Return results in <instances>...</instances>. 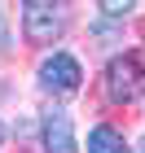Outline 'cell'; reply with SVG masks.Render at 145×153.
<instances>
[{
  "instance_id": "1",
  "label": "cell",
  "mask_w": 145,
  "mask_h": 153,
  "mask_svg": "<svg viewBox=\"0 0 145 153\" xmlns=\"http://www.w3.org/2000/svg\"><path fill=\"white\" fill-rule=\"evenodd\" d=\"M145 92V57L141 53H119L106 66V96L114 105H132Z\"/></svg>"
},
{
  "instance_id": "2",
  "label": "cell",
  "mask_w": 145,
  "mask_h": 153,
  "mask_svg": "<svg viewBox=\"0 0 145 153\" xmlns=\"http://www.w3.org/2000/svg\"><path fill=\"white\" fill-rule=\"evenodd\" d=\"M22 31L31 44H53L66 31V13L57 0H22Z\"/></svg>"
},
{
  "instance_id": "3",
  "label": "cell",
  "mask_w": 145,
  "mask_h": 153,
  "mask_svg": "<svg viewBox=\"0 0 145 153\" xmlns=\"http://www.w3.org/2000/svg\"><path fill=\"white\" fill-rule=\"evenodd\" d=\"M79 83H84V70H79V61L71 53H48L40 61V88L53 96H75L79 92Z\"/></svg>"
},
{
  "instance_id": "4",
  "label": "cell",
  "mask_w": 145,
  "mask_h": 153,
  "mask_svg": "<svg viewBox=\"0 0 145 153\" xmlns=\"http://www.w3.org/2000/svg\"><path fill=\"white\" fill-rule=\"evenodd\" d=\"M40 140H44V153H79V149H75V127H71V118L57 114V109L44 118Z\"/></svg>"
},
{
  "instance_id": "5",
  "label": "cell",
  "mask_w": 145,
  "mask_h": 153,
  "mask_svg": "<svg viewBox=\"0 0 145 153\" xmlns=\"http://www.w3.org/2000/svg\"><path fill=\"white\" fill-rule=\"evenodd\" d=\"M88 153H132V149L123 140V131H114L110 123H101V127L88 131Z\"/></svg>"
},
{
  "instance_id": "6",
  "label": "cell",
  "mask_w": 145,
  "mask_h": 153,
  "mask_svg": "<svg viewBox=\"0 0 145 153\" xmlns=\"http://www.w3.org/2000/svg\"><path fill=\"white\" fill-rule=\"evenodd\" d=\"M101 4V13H110V18H123V13L136 9V0H97Z\"/></svg>"
},
{
  "instance_id": "7",
  "label": "cell",
  "mask_w": 145,
  "mask_h": 153,
  "mask_svg": "<svg viewBox=\"0 0 145 153\" xmlns=\"http://www.w3.org/2000/svg\"><path fill=\"white\" fill-rule=\"evenodd\" d=\"M0 48H9V31H5V13H0Z\"/></svg>"
},
{
  "instance_id": "8",
  "label": "cell",
  "mask_w": 145,
  "mask_h": 153,
  "mask_svg": "<svg viewBox=\"0 0 145 153\" xmlns=\"http://www.w3.org/2000/svg\"><path fill=\"white\" fill-rule=\"evenodd\" d=\"M0 144H5V123H0Z\"/></svg>"
},
{
  "instance_id": "9",
  "label": "cell",
  "mask_w": 145,
  "mask_h": 153,
  "mask_svg": "<svg viewBox=\"0 0 145 153\" xmlns=\"http://www.w3.org/2000/svg\"><path fill=\"white\" fill-rule=\"evenodd\" d=\"M141 153H145V136H141Z\"/></svg>"
}]
</instances>
